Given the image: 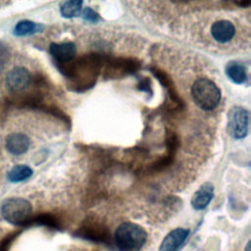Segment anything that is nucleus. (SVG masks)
<instances>
[{
  "label": "nucleus",
  "instance_id": "1",
  "mask_svg": "<svg viewBox=\"0 0 251 251\" xmlns=\"http://www.w3.org/2000/svg\"><path fill=\"white\" fill-rule=\"evenodd\" d=\"M146 239L144 228L133 223H123L115 231V242L121 251H140Z\"/></svg>",
  "mask_w": 251,
  "mask_h": 251
},
{
  "label": "nucleus",
  "instance_id": "2",
  "mask_svg": "<svg viewBox=\"0 0 251 251\" xmlns=\"http://www.w3.org/2000/svg\"><path fill=\"white\" fill-rule=\"evenodd\" d=\"M191 93L195 104L205 111L215 109L221 100L219 87L214 81L205 77H201L193 83Z\"/></svg>",
  "mask_w": 251,
  "mask_h": 251
},
{
  "label": "nucleus",
  "instance_id": "3",
  "mask_svg": "<svg viewBox=\"0 0 251 251\" xmlns=\"http://www.w3.org/2000/svg\"><path fill=\"white\" fill-rule=\"evenodd\" d=\"M32 207L29 201L21 197L6 199L1 206V215L8 223L24 226L30 221Z\"/></svg>",
  "mask_w": 251,
  "mask_h": 251
},
{
  "label": "nucleus",
  "instance_id": "4",
  "mask_svg": "<svg viewBox=\"0 0 251 251\" xmlns=\"http://www.w3.org/2000/svg\"><path fill=\"white\" fill-rule=\"evenodd\" d=\"M249 113L242 107H234L228 114V130L232 137L241 139L247 135Z\"/></svg>",
  "mask_w": 251,
  "mask_h": 251
},
{
  "label": "nucleus",
  "instance_id": "5",
  "mask_svg": "<svg viewBox=\"0 0 251 251\" xmlns=\"http://www.w3.org/2000/svg\"><path fill=\"white\" fill-rule=\"evenodd\" d=\"M30 73L23 67H16L6 76V85L11 91H21L26 88L30 82Z\"/></svg>",
  "mask_w": 251,
  "mask_h": 251
},
{
  "label": "nucleus",
  "instance_id": "6",
  "mask_svg": "<svg viewBox=\"0 0 251 251\" xmlns=\"http://www.w3.org/2000/svg\"><path fill=\"white\" fill-rule=\"evenodd\" d=\"M189 231L186 228L177 227L171 230L162 240L159 251H176L185 241Z\"/></svg>",
  "mask_w": 251,
  "mask_h": 251
},
{
  "label": "nucleus",
  "instance_id": "7",
  "mask_svg": "<svg viewBox=\"0 0 251 251\" xmlns=\"http://www.w3.org/2000/svg\"><path fill=\"white\" fill-rule=\"evenodd\" d=\"M235 33L232 23L227 20H219L211 26V34L219 43H226L230 41Z\"/></svg>",
  "mask_w": 251,
  "mask_h": 251
},
{
  "label": "nucleus",
  "instance_id": "8",
  "mask_svg": "<svg viewBox=\"0 0 251 251\" xmlns=\"http://www.w3.org/2000/svg\"><path fill=\"white\" fill-rule=\"evenodd\" d=\"M214 195V186L210 182L203 183L191 198V205L195 210L205 209Z\"/></svg>",
  "mask_w": 251,
  "mask_h": 251
},
{
  "label": "nucleus",
  "instance_id": "9",
  "mask_svg": "<svg viewBox=\"0 0 251 251\" xmlns=\"http://www.w3.org/2000/svg\"><path fill=\"white\" fill-rule=\"evenodd\" d=\"M7 150L14 155L25 153L29 147V139L24 133H12L7 136L5 142Z\"/></svg>",
  "mask_w": 251,
  "mask_h": 251
},
{
  "label": "nucleus",
  "instance_id": "10",
  "mask_svg": "<svg viewBox=\"0 0 251 251\" xmlns=\"http://www.w3.org/2000/svg\"><path fill=\"white\" fill-rule=\"evenodd\" d=\"M51 55L59 62L71 61L76 53L75 45L73 42H63V43H52L50 44Z\"/></svg>",
  "mask_w": 251,
  "mask_h": 251
},
{
  "label": "nucleus",
  "instance_id": "11",
  "mask_svg": "<svg viewBox=\"0 0 251 251\" xmlns=\"http://www.w3.org/2000/svg\"><path fill=\"white\" fill-rule=\"evenodd\" d=\"M226 74L231 81L237 84H241L247 79L246 69L238 62H229L226 67Z\"/></svg>",
  "mask_w": 251,
  "mask_h": 251
},
{
  "label": "nucleus",
  "instance_id": "12",
  "mask_svg": "<svg viewBox=\"0 0 251 251\" xmlns=\"http://www.w3.org/2000/svg\"><path fill=\"white\" fill-rule=\"evenodd\" d=\"M32 175V170L25 165L14 166L7 174V178L12 182H20L27 179Z\"/></svg>",
  "mask_w": 251,
  "mask_h": 251
},
{
  "label": "nucleus",
  "instance_id": "13",
  "mask_svg": "<svg viewBox=\"0 0 251 251\" xmlns=\"http://www.w3.org/2000/svg\"><path fill=\"white\" fill-rule=\"evenodd\" d=\"M41 25H39L38 24L31 21L24 20L16 25V26L14 27V34L17 36H25L39 31Z\"/></svg>",
  "mask_w": 251,
  "mask_h": 251
},
{
  "label": "nucleus",
  "instance_id": "14",
  "mask_svg": "<svg viewBox=\"0 0 251 251\" xmlns=\"http://www.w3.org/2000/svg\"><path fill=\"white\" fill-rule=\"evenodd\" d=\"M81 1H67L61 6V14L65 18L77 17L81 11Z\"/></svg>",
  "mask_w": 251,
  "mask_h": 251
},
{
  "label": "nucleus",
  "instance_id": "15",
  "mask_svg": "<svg viewBox=\"0 0 251 251\" xmlns=\"http://www.w3.org/2000/svg\"><path fill=\"white\" fill-rule=\"evenodd\" d=\"M82 18L86 21H89V22H97L98 19H99V16L96 12H94L91 8L89 7H86L84 8V10L82 11Z\"/></svg>",
  "mask_w": 251,
  "mask_h": 251
},
{
  "label": "nucleus",
  "instance_id": "16",
  "mask_svg": "<svg viewBox=\"0 0 251 251\" xmlns=\"http://www.w3.org/2000/svg\"><path fill=\"white\" fill-rule=\"evenodd\" d=\"M13 238H14V234H10L5 238H3L2 241L0 242V251H9Z\"/></svg>",
  "mask_w": 251,
  "mask_h": 251
},
{
  "label": "nucleus",
  "instance_id": "17",
  "mask_svg": "<svg viewBox=\"0 0 251 251\" xmlns=\"http://www.w3.org/2000/svg\"><path fill=\"white\" fill-rule=\"evenodd\" d=\"M250 244H251V241L249 240V241L247 242V244H246L245 248H244V251H251V247H250Z\"/></svg>",
  "mask_w": 251,
  "mask_h": 251
}]
</instances>
